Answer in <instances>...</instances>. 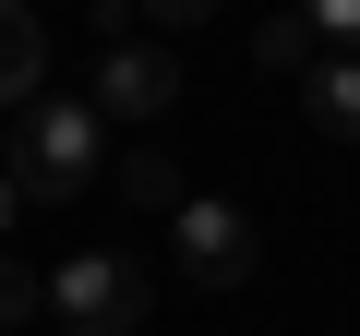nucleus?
Instances as JSON below:
<instances>
[{
	"mask_svg": "<svg viewBox=\"0 0 360 336\" xmlns=\"http://www.w3.org/2000/svg\"><path fill=\"white\" fill-rule=\"evenodd\" d=\"M0 181H13L25 205H72V193H96V96H37V108L13 120Z\"/></svg>",
	"mask_w": 360,
	"mask_h": 336,
	"instance_id": "1",
	"label": "nucleus"
},
{
	"mask_svg": "<svg viewBox=\"0 0 360 336\" xmlns=\"http://www.w3.org/2000/svg\"><path fill=\"white\" fill-rule=\"evenodd\" d=\"M49 324H72V336H132V324H144V264H132V252H72V264H49Z\"/></svg>",
	"mask_w": 360,
	"mask_h": 336,
	"instance_id": "2",
	"label": "nucleus"
},
{
	"mask_svg": "<svg viewBox=\"0 0 360 336\" xmlns=\"http://www.w3.org/2000/svg\"><path fill=\"white\" fill-rule=\"evenodd\" d=\"M168 264L193 276V288H240V276L264 264V228H252L240 205H217V193H193V205L168 217Z\"/></svg>",
	"mask_w": 360,
	"mask_h": 336,
	"instance_id": "3",
	"label": "nucleus"
},
{
	"mask_svg": "<svg viewBox=\"0 0 360 336\" xmlns=\"http://www.w3.org/2000/svg\"><path fill=\"white\" fill-rule=\"evenodd\" d=\"M168 96H180V60H168L156 37H132V49L96 60V120H156Z\"/></svg>",
	"mask_w": 360,
	"mask_h": 336,
	"instance_id": "4",
	"label": "nucleus"
},
{
	"mask_svg": "<svg viewBox=\"0 0 360 336\" xmlns=\"http://www.w3.org/2000/svg\"><path fill=\"white\" fill-rule=\"evenodd\" d=\"M37 84H49V25L25 13V0H0V108H37Z\"/></svg>",
	"mask_w": 360,
	"mask_h": 336,
	"instance_id": "5",
	"label": "nucleus"
},
{
	"mask_svg": "<svg viewBox=\"0 0 360 336\" xmlns=\"http://www.w3.org/2000/svg\"><path fill=\"white\" fill-rule=\"evenodd\" d=\"M300 120H312L324 144H360V60H312V84H300Z\"/></svg>",
	"mask_w": 360,
	"mask_h": 336,
	"instance_id": "6",
	"label": "nucleus"
},
{
	"mask_svg": "<svg viewBox=\"0 0 360 336\" xmlns=\"http://www.w3.org/2000/svg\"><path fill=\"white\" fill-rule=\"evenodd\" d=\"M252 60H264V72H288V84H312V60H324L312 13H276V25H252Z\"/></svg>",
	"mask_w": 360,
	"mask_h": 336,
	"instance_id": "7",
	"label": "nucleus"
},
{
	"mask_svg": "<svg viewBox=\"0 0 360 336\" xmlns=\"http://www.w3.org/2000/svg\"><path fill=\"white\" fill-rule=\"evenodd\" d=\"M120 193H132V205H156V217H180V205H193V193H180V168H168L156 144H132V156H120Z\"/></svg>",
	"mask_w": 360,
	"mask_h": 336,
	"instance_id": "8",
	"label": "nucleus"
},
{
	"mask_svg": "<svg viewBox=\"0 0 360 336\" xmlns=\"http://www.w3.org/2000/svg\"><path fill=\"white\" fill-rule=\"evenodd\" d=\"M37 312H49V276L0 252V336H13V324H37Z\"/></svg>",
	"mask_w": 360,
	"mask_h": 336,
	"instance_id": "9",
	"label": "nucleus"
},
{
	"mask_svg": "<svg viewBox=\"0 0 360 336\" xmlns=\"http://www.w3.org/2000/svg\"><path fill=\"white\" fill-rule=\"evenodd\" d=\"M312 37H324V60H360V0H312Z\"/></svg>",
	"mask_w": 360,
	"mask_h": 336,
	"instance_id": "10",
	"label": "nucleus"
},
{
	"mask_svg": "<svg viewBox=\"0 0 360 336\" xmlns=\"http://www.w3.org/2000/svg\"><path fill=\"white\" fill-rule=\"evenodd\" d=\"M13 217H25V193H13V181H0V240H13Z\"/></svg>",
	"mask_w": 360,
	"mask_h": 336,
	"instance_id": "11",
	"label": "nucleus"
}]
</instances>
